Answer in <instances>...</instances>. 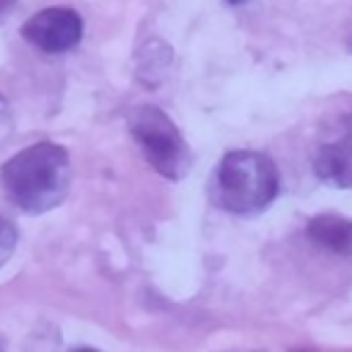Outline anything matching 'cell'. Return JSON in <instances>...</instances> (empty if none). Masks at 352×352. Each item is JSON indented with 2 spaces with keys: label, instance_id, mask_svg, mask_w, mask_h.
Returning a JSON list of instances; mask_svg holds the SVG:
<instances>
[{
  "label": "cell",
  "instance_id": "1",
  "mask_svg": "<svg viewBox=\"0 0 352 352\" xmlns=\"http://www.w3.org/2000/svg\"><path fill=\"white\" fill-rule=\"evenodd\" d=\"M3 190L28 214H41L55 209L72 184L69 151L52 140L33 143L16 151L0 170Z\"/></svg>",
  "mask_w": 352,
  "mask_h": 352
},
{
  "label": "cell",
  "instance_id": "2",
  "mask_svg": "<svg viewBox=\"0 0 352 352\" xmlns=\"http://www.w3.org/2000/svg\"><path fill=\"white\" fill-rule=\"evenodd\" d=\"M280 190L275 162L261 151H228L212 173L209 198L231 214H256L267 209Z\"/></svg>",
  "mask_w": 352,
  "mask_h": 352
},
{
  "label": "cell",
  "instance_id": "3",
  "mask_svg": "<svg viewBox=\"0 0 352 352\" xmlns=\"http://www.w3.org/2000/svg\"><path fill=\"white\" fill-rule=\"evenodd\" d=\"M135 143L140 146L146 162L165 179L179 182L190 170V146L179 126L154 104H140L126 118Z\"/></svg>",
  "mask_w": 352,
  "mask_h": 352
},
{
  "label": "cell",
  "instance_id": "4",
  "mask_svg": "<svg viewBox=\"0 0 352 352\" xmlns=\"http://www.w3.org/2000/svg\"><path fill=\"white\" fill-rule=\"evenodd\" d=\"M22 36L41 52H50V55L69 52L82 38V16L74 8L50 6L36 11L22 25Z\"/></svg>",
  "mask_w": 352,
  "mask_h": 352
},
{
  "label": "cell",
  "instance_id": "5",
  "mask_svg": "<svg viewBox=\"0 0 352 352\" xmlns=\"http://www.w3.org/2000/svg\"><path fill=\"white\" fill-rule=\"evenodd\" d=\"M314 173L319 182L330 187H338V190L352 187V113L341 121V135L316 148Z\"/></svg>",
  "mask_w": 352,
  "mask_h": 352
},
{
  "label": "cell",
  "instance_id": "6",
  "mask_svg": "<svg viewBox=\"0 0 352 352\" xmlns=\"http://www.w3.org/2000/svg\"><path fill=\"white\" fill-rule=\"evenodd\" d=\"M305 234L314 245L336 253V256H352V220L341 214H316L308 220Z\"/></svg>",
  "mask_w": 352,
  "mask_h": 352
},
{
  "label": "cell",
  "instance_id": "7",
  "mask_svg": "<svg viewBox=\"0 0 352 352\" xmlns=\"http://www.w3.org/2000/svg\"><path fill=\"white\" fill-rule=\"evenodd\" d=\"M16 250V228L6 217H0V267L14 256Z\"/></svg>",
  "mask_w": 352,
  "mask_h": 352
},
{
  "label": "cell",
  "instance_id": "8",
  "mask_svg": "<svg viewBox=\"0 0 352 352\" xmlns=\"http://www.w3.org/2000/svg\"><path fill=\"white\" fill-rule=\"evenodd\" d=\"M72 352H96L94 346H77V349H72Z\"/></svg>",
  "mask_w": 352,
  "mask_h": 352
},
{
  "label": "cell",
  "instance_id": "9",
  "mask_svg": "<svg viewBox=\"0 0 352 352\" xmlns=\"http://www.w3.org/2000/svg\"><path fill=\"white\" fill-rule=\"evenodd\" d=\"M6 113V102H3V96H0V116Z\"/></svg>",
  "mask_w": 352,
  "mask_h": 352
},
{
  "label": "cell",
  "instance_id": "10",
  "mask_svg": "<svg viewBox=\"0 0 352 352\" xmlns=\"http://www.w3.org/2000/svg\"><path fill=\"white\" fill-rule=\"evenodd\" d=\"M226 3H242V0H226Z\"/></svg>",
  "mask_w": 352,
  "mask_h": 352
},
{
  "label": "cell",
  "instance_id": "11",
  "mask_svg": "<svg viewBox=\"0 0 352 352\" xmlns=\"http://www.w3.org/2000/svg\"><path fill=\"white\" fill-rule=\"evenodd\" d=\"M0 352H3V341H0Z\"/></svg>",
  "mask_w": 352,
  "mask_h": 352
}]
</instances>
